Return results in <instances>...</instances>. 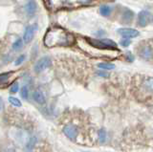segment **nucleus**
Returning <instances> with one entry per match:
<instances>
[{
    "instance_id": "nucleus-1",
    "label": "nucleus",
    "mask_w": 153,
    "mask_h": 152,
    "mask_svg": "<svg viewBox=\"0 0 153 152\" xmlns=\"http://www.w3.org/2000/svg\"><path fill=\"white\" fill-rule=\"evenodd\" d=\"M73 39L71 35L59 28H53L45 36V45L53 47L59 45H67Z\"/></svg>"
},
{
    "instance_id": "nucleus-2",
    "label": "nucleus",
    "mask_w": 153,
    "mask_h": 152,
    "mask_svg": "<svg viewBox=\"0 0 153 152\" xmlns=\"http://www.w3.org/2000/svg\"><path fill=\"white\" fill-rule=\"evenodd\" d=\"M139 95L141 98H147L153 96V78L143 77L140 79L138 85Z\"/></svg>"
},
{
    "instance_id": "nucleus-3",
    "label": "nucleus",
    "mask_w": 153,
    "mask_h": 152,
    "mask_svg": "<svg viewBox=\"0 0 153 152\" xmlns=\"http://www.w3.org/2000/svg\"><path fill=\"white\" fill-rule=\"evenodd\" d=\"M138 55L145 60L153 59V45L149 41H145L140 44L137 49Z\"/></svg>"
},
{
    "instance_id": "nucleus-4",
    "label": "nucleus",
    "mask_w": 153,
    "mask_h": 152,
    "mask_svg": "<svg viewBox=\"0 0 153 152\" xmlns=\"http://www.w3.org/2000/svg\"><path fill=\"white\" fill-rule=\"evenodd\" d=\"M62 131H63L64 135L68 138V139H70L71 141H76V138H78L79 136V127L76 125H75V123H67V125H65L63 126V129H62Z\"/></svg>"
},
{
    "instance_id": "nucleus-5",
    "label": "nucleus",
    "mask_w": 153,
    "mask_h": 152,
    "mask_svg": "<svg viewBox=\"0 0 153 152\" xmlns=\"http://www.w3.org/2000/svg\"><path fill=\"white\" fill-rule=\"evenodd\" d=\"M89 42L93 46L102 49H116L117 44L111 39H94L93 41L89 39Z\"/></svg>"
},
{
    "instance_id": "nucleus-6",
    "label": "nucleus",
    "mask_w": 153,
    "mask_h": 152,
    "mask_svg": "<svg viewBox=\"0 0 153 152\" xmlns=\"http://www.w3.org/2000/svg\"><path fill=\"white\" fill-rule=\"evenodd\" d=\"M51 59L49 56H43L40 59H38L36 61V63L35 65V72L36 73H41L43 72L45 69H47L48 67H50L51 66Z\"/></svg>"
},
{
    "instance_id": "nucleus-7",
    "label": "nucleus",
    "mask_w": 153,
    "mask_h": 152,
    "mask_svg": "<svg viewBox=\"0 0 153 152\" xmlns=\"http://www.w3.org/2000/svg\"><path fill=\"white\" fill-rule=\"evenodd\" d=\"M36 30H37V25L36 24L29 25L26 28L25 32H24V35H23V41H24V43H29V42H31V40L33 39V36H35V34H36Z\"/></svg>"
},
{
    "instance_id": "nucleus-8",
    "label": "nucleus",
    "mask_w": 153,
    "mask_h": 152,
    "mask_svg": "<svg viewBox=\"0 0 153 152\" xmlns=\"http://www.w3.org/2000/svg\"><path fill=\"white\" fill-rule=\"evenodd\" d=\"M119 33V35H121L123 37H126V39H131V37H136L139 36V33L135 29H131V28H120L117 30Z\"/></svg>"
},
{
    "instance_id": "nucleus-9",
    "label": "nucleus",
    "mask_w": 153,
    "mask_h": 152,
    "mask_svg": "<svg viewBox=\"0 0 153 152\" xmlns=\"http://www.w3.org/2000/svg\"><path fill=\"white\" fill-rule=\"evenodd\" d=\"M150 19V13L147 11H141L138 16V24L141 27H145L147 25Z\"/></svg>"
},
{
    "instance_id": "nucleus-10",
    "label": "nucleus",
    "mask_w": 153,
    "mask_h": 152,
    "mask_svg": "<svg viewBox=\"0 0 153 152\" xmlns=\"http://www.w3.org/2000/svg\"><path fill=\"white\" fill-rule=\"evenodd\" d=\"M33 99L38 104H44L46 102L44 94L41 91H38V90H36V91L33 93Z\"/></svg>"
},
{
    "instance_id": "nucleus-11",
    "label": "nucleus",
    "mask_w": 153,
    "mask_h": 152,
    "mask_svg": "<svg viewBox=\"0 0 153 152\" xmlns=\"http://www.w3.org/2000/svg\"><path fill=\"white\" fill-rule=\"evenodd\" d=\"M36 9H37L36 3L33 1V0H32V1H30V2H28L27 5L25 6V11L28 13V16L35 15L36 12Z\"/></svg>"
},
{
    "instance_id": "nucleus-12",
    "label": "nucleus",
    "mask_w": 153,
    "mask_h": 152,
    "mask_svg": "<svg viewBox=\"0 0 153 152\" xmlns=\"http://www.w3.org/2000/svg\"><path fill=\"white\" fill-rule=\"evenodd\" d=\"M36 144H37V138L36 136H32L26 144V152H32L35 149Z\"/></svg>"
},
{
    "instance_id": "nucleus-13",
    "label": "nucleus",
    "mask_w": 153,
    "mask_h": 152,
    "mask_svg": "<svg viewBox=\"0 0 153 152\" xmlns=\"http://www.w3.org/2000/svg\"><path fill=\"white\" fill-rule=\"evenodd\" d=\"M12 75H13L12 72L0 74V86H2V85H4V84L9 83V80H10V79H11Z\"/></svg>"
},
{
    "instance_id": "nucleus-14",
    "label": "nucleus",
    "mask_w": 153,
    "mask_h": 152,
    "mask_svg": "<svg viewBox=\"0 0 153 152\" xmlns=\"http://www.w3.org/2000/svg\"><path fill=\"white\" fill-rule=\"evenodd\" d=\"M111 12H112V9L110 8L109 6H106V5L102 6L100 9V15L103 16H109L110 15H111Z\"/></svg>"
},
{
    "instance_id": "nucleus-15",
    "label": "nucleus",
    "mask_w": 153,
    "mask_h": 152,
    "mask_svg": "<svg viewBox=\"0 0 153 152\" xmlns=\"http://www.w3.org/2000/svg\"><path fill=\"white\" fill-rule=\"evenodd\" d=\"M23 39H17L16 41L13 43V51H19L23 47Z\"/></svg>"
},
{
    "instance_id": "nucleus-16",
    "label": "nucleus",
    "mask_w": 153,
    "mask_h": 152,
    "mask_svg": "<svg viewBox=\"0 0 153 152\" xmlns=\"http://www.w3.org/2000/svg\"><path fill=\"white\" fill-rule=\"evenodd\" d=\"M123 19H124V22H130L133 19V13L130 10L126 9L123 13Z\"/></svg>"
},
{
    "instance_id": "nucleus-17",
    "label": "nucleus",
    "mask_w": 153,
    "mask_h": 152,
    "mask_svg": "<svg viewBox=\"0 0 153 152\" xmlns=\"http://www.w3.org/2000/svg\"><path fill=\"white\" fill-rule=\"evenodd\" d=\"M98 66L100 68L104 69V70H112L115 68V65L112 63H106V62H102V63H99Z\"/></svg>"
},
{
    "instance_id": "nucleus-18",
    "label": "nucleus",
    "mask_w": 153,
    "mask_h": 152,
    "mask_svg": "<svg viewBox=\"0 0 153 152\" xmlns=\"http://www.w3.org/2000/svg\"><path fill=\"white\" fill-rule=\"evenodd\" d=\"M9 102L13 106H16V107H20L21 106V102L19 101L18 99L14 98V97H10L9 98Z\"/></svg>"
},
{
    "instance_id": "nucleus-19",
    "label": "nucleus",
    "mask_w": 153,
    "mask_h": 152,
    "mask_svg": "<svg viewBox=\"0 0 153 152\" xmlns=\"http://www.w3.org/2000/svg\"><path fill=\"white\" fill-rule=\"evenodd\" d=\"M98 136H99V141L100 142H104L105 140H106V132H105V130L103 129H100L98 133Z\"/></svg>"
},
{
    "instance_id": "nucleus-20",
    "label": "nucleus",
    "mask_w": 153,
    "mask_h": 152,
    "mask_svg": "<svg viewBox=\"0 0 153 152\" xmlns=\"http://www.w3.org/2000/svg\"><path fill=\"white\" fill-rule=\"evenodd\" d=\"M21 97L23 99H28L29 97V91L26 86H23V88L21 89Z\"/></svg>"
},
{
    "instance_id": "nucleus-21",
    "label": "nucleus",
    "mask_w": 153,
    "mask_h": 152,
    "mask_svg": "<svg viewBox=\"0 0 153 152\" xmlns=\"http://www.w3.org/2000/svg\"><path fill=\"white\" fill-rule=\"evenodd\" d=\"M18 90H19V84H18V82H14L11 86L10 91H11V93H16V92H18Z\"/></svg>"
},
{
    "instance_id": "nucleus-22",
    "label": "nucleus",
    "mask_w": 153,
    "mask_h": 152,
    "mask_svg": "<svg viewBox=\"0 0 153 152\" xmlns=\"http://www.w3.org/2000/svg\"><path fill=\"white\" fill-rule=\"evenodd\" d=\"M25 58H26V56L25 55H21V56H19L18 58L16 59V62H14V64L16 65H20L24 60H25Z\"/></svg>"
},
{
    "instance_id": "nucleus-23",
    "label": "nucleus",
    "mask_w": 153,
    "mask_h": 152,
    "mask_svg": "<svg viewBox=\"0 0 153 152\" xmlns=\"http://www.w3.org/2000/svg\"><path fill=\"white\" fill-rule=\"evenodd\" d=\"M130 43H131V41L129 40V39H123V40H121V45L123 47H127L128 45H130Z\"/></svg>"
},
{
    "instance_id": "nucleus-24",
    "label": "nucleus",
    "mask_w": 153,
    "mask_h": 152,
    "mask_svg": "<svg viewBox=\"0 0 153 152\" xmlns=\"http://www.w3.org/2000/svg\"><path fill=\"white\" fill-rule=\"evenodd\" d=\"M97 74H98V76H100V77H102V78H108L109 77V74L106 73V72H103V71H98Z\"/></svg>"
},
{
    "instance_id": "nucleus-25",
    "label": "nucleus",
    "mask_w": 153,
    "mask_h": 152,
    "mask_svg": "<svg viewBox=\"0 0 153 152\" xmlns=\"http://www.w3.org/2000/svg\"><path fill=\"white\" fill-rule=\"evenodd\" d=\"M2 152H16V150L13 149V148H8V149H5Z\"/></svg>"
},
{
    "instance_id": "nucleus-26",
    "label": "nucleus",
    "mask_w": 153,
    "mask_h": 152,
    "mask_svg": "<svg viewBox=\"0 0 153 152\" xmlns=\"http://www.w3.org/2000/svg\"><path fill=\"white\" fill-rule=\"evenodd\" d=\"M3 109V101H2V99L0 98V111H1Z\"/></svg>"
}]
</instances>
